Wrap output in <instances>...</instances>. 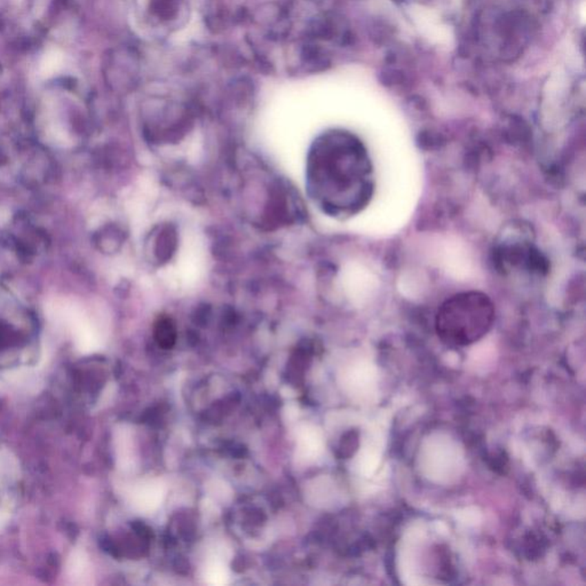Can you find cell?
<instances>
[{"label":"cell","mask_w":586,"mask_h":586,"mask_svg":"<svg viewBox=\"0 0 586 586\" xmlns=\"http://www.w3.org/2000/svg\"><path fill=\"white\" fill-rule=\"evenodd\" d=\"M17 480V468L6 451L0 449V525L6 520L10 512V492Z\"/></svg>","instance_id":"4"},{"label":"cell","mask_w":586,"mask_h":586,"mask_svg":"<svg viewBox=\"0 0 586 586\" xmlns=\"http://www.w3.org/2000/svg\"><path fill=\"white\" fill-rule=\"evenodd\" d=\"M136 29L157 39L169 38L189 21L196 0H129Z\"/></svg>","instance_id":"3"},{"label":"cell","mask_w":586,"mask_h":586,"mask_svg":"<svg viewBox=\"0 0 586 586\" xmlns=\"http://www.w3.org/2000/svg\"><path fill=\"white\" fill-rule=\"evenodd\" d=\"M176 231L172 226H164L155 238V254L158 260H169L176 250Z\"/></svg>","instance_id":"6"},{"label":"cell","mask_w":586,"mask_h":586,"mask_svg":"<svg viewBox=\"0 0 586 586\" xmlns=\"http://www.w3.org/2000/svg\"><path fill=\"white\" fill-rule=\"evenodd\" d=\"M164 499V487L162 483L149 481L140 485L133 494V504L140 512L149 513L156 510Z\"/></svg>","instance_id":"5"},{"label":"cell","mask_w":586,"mask_h":586,"mask_svg":"<svg viewBox=\"0 0 586 586\" xmlns=\"http://www.w3.org/2000/svg\"><path fill=\"white\" fill-rule=\"evenodd\" d=\"M65 67V54L59 48H50L46 51L38 67V72L43 79H48L54 76L55 74L61 72Z\"/></svg>","instance_id":"7"},{"label":"cell","mask_w":586,"mask_h":586,"mask_svg":"<svg viewBox=\"0 0 586 586\" xmlns=\"http://www.w3.org/2000/svg\"><path fill=\"white\" fill-rule=\"evenodd\" d=\"M495 320V307L488 295L466 291L443 302L437 315V331L452 347L472 345L488 333Z\"/></svg>","instance_id":"2"},{"label":"cell","mask_w":586,"mask_h":586,"mask_svg":"<svg viewBox=\"0 0 586 586\" xmlns=\"http://www.w3.org/2000/svg\"><path fill=\"white\" fill-rule=\"evenodd\" d=\"M308 179L323 207L333 213H353L373 193V164L363 143L347 133H333L311 154Z\"/></svg>","instance_id":"1"},{"label":"cell","mask_w":586,"mask_h":586,"mask_svg":"<svg viewBox=\"0 0 586 586\" xmlns=\"http://www.w3.org/2000/svg\"><path fill=\"white\" fill-rule=\"evenodd\" d=\"M228 570L221 563H212L207 570V580L213 585H224L228 582Z\"/></svg>","instance_id":"8"},{"label":"cell","mask_w":586,"mask_h":586,"mask_svg":"<svg viewBox=\"0 0 586 586\" xmlns=\"http://www.w3.org/2000/svg\"><path fill=\"white\" fill-rule=\"evenodd\" d=\"M299 443H300L302 451L304 450L307 454H311L317 448V439H316L315 434L313 433L312 430H304V433L302 432L300 433Z\"/></svg>","instance_id":"9"}]
</instances>
